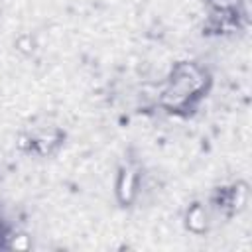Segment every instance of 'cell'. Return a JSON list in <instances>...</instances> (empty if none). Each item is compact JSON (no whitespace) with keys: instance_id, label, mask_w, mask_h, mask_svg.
<instances>
[{"instance_id":"cell-3","label":"cell","mask_w":252,"mask_h":252,"mask_svg":"<svg viewBox=\"0 0 252 252\" xmlns=\"http://www.w3.org/2000/svg\"><path fill=\"white\" fill-rule=\"evenodd\" d=\"M185 224L187 228L193 232V234H203L207 230V224H209V217H207V211L201 203H193L189 209H187V215H185Z\"/></svg>"},{"instance_id":"cell-2","label":"cell","mask_w":252,"mask_h":252,"mask_svg":"<svg viewBox=\"0 0 252 252\" xmlns=\"http://www.w3.org/2000/svg\"><path fill=\"white\" fill-rule=\"evenodd\" d=\"M138 195V173L130 167L122 169L116 179V197L122 205H130Z\"/></svg>"},{"instance_id":"cell-4","label":"cell","mask_w":252,"mask_h":252,"mask_svg":"<svg viewBox=\"0 0 252 252\" xmlns=\"http://www.w3.org/2000/svg\"><path fill=\"white\" fill-rule=\"evenodd\" d=\"M18 49H22V51H26V53H30L32 49H33V39L30 37V35H24V37H20L18 39Z\"/></svg>"},{"instance_id":"cell-1","label":"cell","mask_w":252,"mask_h":252,"mask_svg":"<svg viewBox=\"0 0 252 252\" xmlns=\"http://www.w3.org/2000/svg\"><path fill=\"white\" fill-rule=\"evenodd\" d=\"M207 75L195 63H177L171 71V87L179 89L181 93L189 94L191 98L199 96L207 87Z\"/></svg>"}]
</instances>
